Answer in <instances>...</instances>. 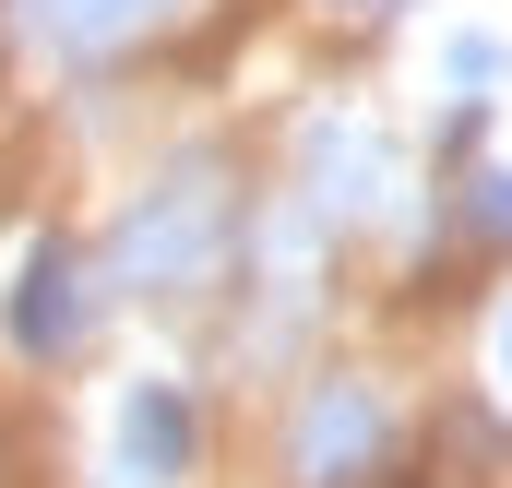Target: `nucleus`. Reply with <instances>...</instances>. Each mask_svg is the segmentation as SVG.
I'll use <instances>...</instances> for the list:
<instances>
[{
	"label": "nucleus",
	"mask_w": 512,
	"mask_h": 488,
	"mask_svg": "<svg viewBox=\"0 0 512 488\" xmlns=\"http://www.w3.org/2000/svg\"><path fill=\"white\" fill-rule=\"evenodd\" d=\"M215 250H227V191H215L203 155L167 167V179L120 215V274L143 286V298H191V286H215Z\"/></svg>",
	"instance_id": "nucleus-1"
},
{
	"label": "nucleus",
	"mask_w": 512,
	"mask_h": 488,
	"mask_svg": "<svg viewBox=\"0 0 512 488\" xmlns=\"http://www.w3.org/2000/svg\"><path fill=\"white\" fill-rule=\"evenodd\" d=\"M465 191H477V203H465V227H477V239H512V179H501V167H489V179H465Z\"/></svg>",
	"instance_id": "nucleus-7"
},
{
	"label": "nucleus",
	"mask_w": 512,
	"mask_h": 488,
	"mask_svg": "<svg viewBox=\"0 0 512 488\" xmlns=\"http://www.w3.org/2000/svg\"><path fill=\"white\" fill-rule=\"evenodd\" d=\"M382 441H393V405H382V393H370V381H322L310 417H298V441H286V477H298V488H346V477L382 465Z\"/></svg>",
	"instance_id": "nucleus-2"
},
{
	"label": "nucleus",
	"mask_w": 512,
	"mask_h": 488,
	"mask_svg": "<svg viewBox=\"0 0 512 488\" xmlns=\"http://www.w3.org/2000/svg\"><path fill=\"white\" fill-rule=\"evenodd\" d=\"M441 72H453V84H501L512 60H501V36H453V60H441Z\"/></svg>",
	"instance_id": "nucleus-8"
},
{
	"label": "nucleus",
	"mask_w": 512,
	"mask_h": 488,
	"mask_svg": "<svg viewBox=\"0 0 512 488\" xmlns=\"http://www.w3.org/2000/svg\"><path fill=\"white\" fill-rule=\"evenodd\" d=\"M489 358H501V381H512V310H501V346H489Z\"/></svg>",
	"instance_id": "nucleus-9"
},
{
	"label": "nucleus",
	"mask_w": 512,
	"mask_h": 488,
	"mask_svg": "<svg viewBox=\"0 0 512 488\" xmlns=\"http://www.w3.org/2000/svg\"><path fill=\"white\" fill-rule=\"evenodd\" d=\"M96 334V262L72 239H36L24 250V286H12V346L24 358H72Z\"/></svg>",
	"instance_id": "nucleus-3"
},
{
	"label": "nucleus",
	"mask_w": 512,
	"mask_h": 488,
	"mask_svg": "<svg viewBox=\"0 0 512 488\" xmlns=\"http://www.w3.org/2000/svg\"><path fill=\"white\" fill-rule=\"evenodd\" d=\"M310 203H322V215H382V203H393V155H382V131H358V120H310Z\"/></svg>",
	"instance_id": "nucleus-5"
},
{
	"label": "nucleus",
	"mask_w": 512,
	"mask_h": 488,
	"mask_svg": "<svg viewBox=\"0 0 512 488\" xmlns=\"http://www.w3.org/2000/svg\"><path fill=\"white\" fill-rule=\"evenodd\" d=\"M155 12H179V0H24V36L36 48H60V60H108L131 48Z\"/></svg>",
	"instance_id": "nucleus-6"
},
{
	"label": "nucleus",
	"mask_w": 512,
	"mask_h": 488,
	"mask_svg": "<svg viewBox=\"0 0 512 488\" xmlns=\"http://www.w3.org/2000/svg\"><path fill=\"white\" fill-rule=\"evenodd\" d=\"M203 453V417L179 381H131L120 393V488H179Z\"/></svg>",
	"instance_id": "nucleus-4"
}]
</instances>
